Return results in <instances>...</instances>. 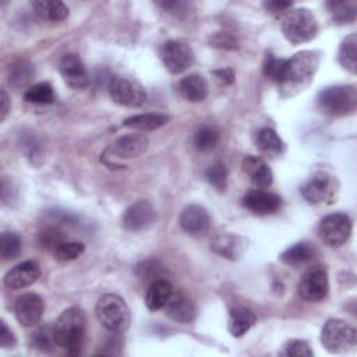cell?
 <instances>
[{
    "instance_id": "obj_37",
    "label": "cell",
    "mask_w": 357,
    "mask_h": 357,
    "mask_svg": "<svg viewBox=\"0 0 357 357\" xmlns=\"http://www.w3.org/2000/svg\"><path fill=\"white\" fill-rule=\"evenodd\" d=\"M205 177L208 180V183L216 188L218 191H225L226 185H227V169L222 162H216L213 165H211L206 172H205Z\"/></svg>"
},
{
    "instance_id": "obj_31",
    "label": "cell",
    "mask_w": 357,
    "mask_h": 357,
    "mask_svg": "<svg viewBox=\"0 0 357 357\" xmlns=\"http://www.w3.org/2000/svg\"><path fill=\"white\" fill-rule=\"evenodd\" d=\"M24 99L28 103L49 105L54 102V91L49 82H38L25 91Z\"/></svg>"
},
{
    "instance_id": "obj_41",
    "label": "cell",
    "mask_w": 357,
    "mask_h": 357,
    "mask_svg": "<svg viewBox=\"0 0 357 357\" xmlns=\"http://www.w3.org/2000/svg\"><path fill=\"white\" fill-rule=\"evenodd\" d=\"M211 46L233 50V49L238 47V42L233 35H230L227 32H216L211 36Z\"/></svg>"
},
{
    "instance_id": "obj_33",
    "label": "cell",
    "mask_w": 357,
    "mask_h": 357,
    "mask_svg": "<svg viewBox=\"0 0 357 357\" xmlns=\"http://www.w3.org/2000/svg\"><path fill=\"white\" fill-rule=\"evenodd\" d=\"M21 252V237L14 231H3L0 243V255L3 261L14 259Z\"/></svg>"
},
{
    "instance_id": "obj_42",
    "label": "cell",
    "mask_w": 357,
    "mask_h": 357,
    "mask_svg": "<svg viewBox=\"0 0 357 357\" xmlns=\"http://www.w3.org/2000/svg\"><path fill=\"white\" fill-rule=\"evenodd\" d=\"M21 146L24 148V151L26 153V158H29L32 162H35V159L39 158L40 153H42V145L35 137H29L28 139L22 141Z\"/></svg>"
},
{
    "instance_id": "obj_34",
    "label": "cell",
    "mask_w": 357,
    "mask_h": 357,
    "mask_svg": "<svg viewBox=\"0 0 357 357\" xmlns=\"http://www.w3.org/2000/svg\"><path fill=\"white\" fill-rule=\"evenodd\" d=\"M218 141H219V132L216 128L211 126H204L198 128L194 134V145L198 151H202V152L213 149Z\"/></svg>"
},
{
    "instance_id": "obj_23",
    "label": "cell",
    "mask_w": 357,
    "mask_h": 357,
    "mask_svg": "<svg viewBox=\"0 0 357 357\" xmlns=\"http://www.w3.org/2000/svg\"><path fill=\"white\" fill-rule=\"evenodd\" d=\"M178 91L184 99L192 103L202 102L208 95V84L201 74H190L178 82Z\"/></svg>"
},
{
    "instance_id": "obj_35",
    "label": "cell",
    "mask_w": 357,
    "mask_h": 357,
    "mask_svg": "<svg viewBox=\"0 0 357 357\" xmlns=\"http://www.w3.org/2000/svg\"><path fill=\"white\" fill-rule=\"evenodd\" d=\"M84 251H85L84 243L63 241L53 250V255L60 262H68V261H74L78 257H81L84 254Z\"/></svg>"
},
{
    "instance_id": "obj_32",
    "label": "cell",
    "mask_w": 357,
    "mask_h": 357,
    "mask_svg": "<svg viewBox=\"0 0 357 357\" xmlns=\"http://www.w3.org/2000/svg\"><path fill=\"white\" fill-rule=\"evenodd\" d=\"M31 344L33 349L39 350V351H52L54 349V346H57L56 339H54V331L53 326L50 325H45L38 328L32 336H31Z\"/></svg>"
},
{
    "instance_id": "obj_10",
    "label": "cell",
    "mask_w": 357,
    "mask_h": 357,
    "mask_svg": "<svg viewBox=\"0 0 357 357\" xmlns=\"http://www.w3.org/2000/svg\"><path fill=\"white\" fill-rule=\"evenodd\" d=\"M297 290L300 297L307 301L324 300L329 291V278L326 269L321 265L308 268L303 273Z\"/></svg>"
},
{
    "instance_id": "obj_43",
    "label": "cell",
    "mask_w": 357,
    "mask_h": 357,
    "mask_svg": "<svg viewBox=\"0 0 357 357\" xmlns=\"http://www.w3.org/2000/svg\"><path fill=\"white\" fill-rule=\"evenodd\" d=\"M17 344V339L13 333V331L7 326L4 321L0 322V346L3 349H13Z\"/></svg>"
},
{
    "instance_id": "obj_36",
    "label": "cell",
    "mask_w": 357,
    "mask_h": 357,
    "mask_svg": "<svg viewBox=\"0 0 357 357\" xmlns=\"http://www.w3.org/2000/svg\"><path fill=\"white\" fill-rule=\"evenodd\" d=\"M33 75H35L33 67L26 61H20L10 68L8 82H10V85L20 88V86L26 85Z\"/></svg>"
},
{
    "instance_id": "obj_5",
    "label": "cell",
    "mask_w": 357,
    "mask_h": 357,
    "mask_svg": "<svg viewBox=\"0 0 357 357\" xmlns=\"http://www.w3.org/2000/svg\"><path fill=\"white\" fill-rule=\"evenodd\" d=\"M280 28L284 38L293 45L310 42L318 33L317 18L308 8H293L287 11L282 18Z\"/></svg>"
},
{
    "instance_id": "obj_28",
    "label": "cell",
    "mask_w": 357,
    "mask_h": 357,
    "mask_svg": "<svg viewBox=\"0 0 357 357\" xmlns=\"http://www.w3.org/2000/svg\"><path fill=\"white\" fill-rule=\"evenodd\" d=\"M337 60L343 68L351 74L357 73V35L350 33L346 36L339 47Z\"/></svg>"
},
{
    "instance_id": "obj_27",
    "label": "cell",
    "mask_w": 357,
    "mask_h": 357,
    "mask_svg": "<svg viewBox=\"0 0 357 357\" xmlns=\"http://www.w3.org/2000/svg\"><path fill=\"white\" fill-rule=\"evenodd\" d=\"M167 121H169V116L166 114L145 113V114H137L126 119L123 121V126L137 131H152L165 126Z\"/></svg>"
},
{
    "instance_id": "obj_6",
    "label": "cell",
    "mask_w": 357,
    "mask_h": 357,
    "mask_svg": "<svg viewBox=\"0 0 357 357\" xmlns=\"http://www.w3.org/2000/svg\"><path fill=\"white\" fill-rule=\"evenodd\" d=\"M322 346L333 354H344L351 351L357 343L356 329L343 319H329L321 331Z\"/></svg>"
},
{
    "instance_id": "obj_16",
    "label": "cell",
    "mask_w": 357,
    "mask_h": 357,
    "mask_svg": "<svg viewBox=\"0 0 357 357\" xmlns=\"http://www.w3.org/2000/svg\"><path fill=\"white\" fill-rule=\"evenodd\" d=\"M148 148V138L141 132H131L119 137L110 146L109 152L114 158L120 159H131L137 158L145 152Z\"/></svg>"
},
{
    "instance_id": "obj_19",
    "label": "cell",
    "mask_w": 357,
    "mask_h": 357,
    "mask_svg": "<svg viewBox=\"0 0 357 357\" xmlns=\"http://www.w3.org/2000/svg\"><path fill=\"white\" fill-rule=\"evenodd\" d=\"M211 248L218 255L234 261V259H238L245 252L247 243L238 234L220 233L213 238V241L211 244Z\"/></svg>"
},
{
    "instance_id": "obj_47",
    "label": "cell",
    "mask_w": 357,
    "mask_h": 357,
    "mask_svg": "<svg viewBox=\"0 0 357 357\" xmlns=\"http://www.w3.org/2000/svg\"><path fill=\"white\" fill-rule=\"evenodd\" d=\"M8 109H10V99H8L7 92L3 89V91H1V116H0V121H4V120H6L7 113H8Z\"/></svg>"
},
{
    "instance_id": "obj_9",
    "label": "cell",
    "mask_w": 357,
    "mask_h": 357,
    "mask_svg": "<svg viewBox=\"0 0 357 357\" xmlns=\"http://www.w3.org/2000/svg\"><path fill=\"white\" fill-rule=\"evenodd\" d=\"M321 240L331 247L343 245L351 234V219L343 212L326 215L318 226Z\"/></svg>"
},
{
    "instance_id": "obj_46",
    "label": "cell",
    "mask_w": 357,
    "mask_h": 357,
    "mask_svg": "<svg viewBox=\"0 0 357 357\" xmlns=\"http://www.w3.org/2000/svg\"><path fill=\"white\" fill-rule=\"evenodd\" d=\"M271 13H280L291 7V1H265L264 4Z\"/></svg>"
},
{
    "instance_id": "obj_44",
    "label": "cell",
    "mask_w": 357,
    "mask_h": 357,
    "mask_svg": "<svg viewBox=\"0 0 357 357\" xmlns=\"http://www.w3.org/2000/svg\"><path fill=\"white\" fill-rule=\"evenodd\" d=\"M158 6H160L163 10L177 17H183L184 14L188 13V4L183 1H163V3H158Z\"/></svg>"
},
{
    "instance_id": "obj_15",
    "label": "cell",
    "mask_w": 357,
    "mask_h": 357,
    "mask_svg": "<svg viewBox=\"0 0 357 357\" xmlns=\"http://www.w3.org/2000/svg\"><path fill=\"white\" fill-rule=\"evenodd\" d=\"M59 71L64 82L73 89H84L89 84L86 68L77 54H66L59 63Z\"/></svg>"
},
{
    "instance_id": "obj_39",
    "label": "cell",
    "mask_w": 357,
    "mask_h": 357,
    "mask_svg": "<svg viewBox=\"0 0 357 357\" xmlns=\"http://www.w3.org/2000/svg\"><path fill=\"white\" fill-rule=\"evenodd\" d=\"M39 244L46 250H54L60 243L66 241L64 234L56 227H46L38 236Z\"/></svg>"
},
{
    "instance_id": "obj_40",
    "label": "cell",
    "mask_w": 357,
    "mask_h": 357,
    "mask_svg": "<svg viewBox=\"0 0 357 357\" xmlns=\"http://www.w3.org/2000/svg\"><path fill=\"white\" fill-rule=\"evenodd\" d=\"M283 354L286 356H296V357H310L314 354L311 347L305 340L300 339H291L284 343L283 346Z\"/></svg>"
},
{
    "instance_id": "obj_13",
    "label": "cell",
    "mask_w": 357,
    "mask_h": 357,
    "mask_svg": "<svg viewBox=\"0 0 357 357\" xmlns=\"http://www.w3.org/2000/svg\"><path fill=\"white\" fill-rule=\"evenodd\" d=\"M14 314L20 325L24 328H32L42 319L43 300L35 293H25L17 298Z\"/></svg>"
},
{
    "instance_id": "obj_25",
    "label": "cell",
    "mask_w": 357,
    "mask_h": 357,
    "mask_svg": "<svg viewBox=\"0 0 357 357\" xmlns=\"http://www.w3.org/2000/svg\"><path fill=\"white\" fill-rule=\"evenodd\" d=\"M31 6L35 14L46 21L60 22L68 17V7L59 0H35Z\"/></svg>"
},
{
    "instance_id": "obj_30",
    "label": "cell",
    "mask_w": 357,
    "mask_h": 357,
    "mask_svg": "<svg viewBox=\"0 0 357 357\" xmlns=\"http://www.w3.org/2000/svg\"><path fill=\"white\" fill-rule=\"evenodd\" d=\"M257 145L258 148L269 155H279L284 151V142L278 135V132L272 128H261L257 134Z\"/></svg>"
},
{
    "instance_id": "obj_26",
    "label": "cell",
    "mask_w": 357,
    "mask_h": 357,
    "mask_svg": "<svg viewBox=\"0 0 357 357\" xmlns=\"http://www.w3.org/2000/svg\"><path fill=\"white\" fill-rule=\"evenodd\" d=\"M315 254H317V250L312 244L301 241V243H296V244L287 247L279 255V258L286 265L297 266V265H303V264H307V262L312 261Z\"/></svg>"
},
{
    "instance_id": "obj_17",
    "label": "cell",
    "mask_w": 357,
    "mask_h": 357,
    "mask_svg": "<svg viewBox=\"0 0 357 357\" xmlns=\"http://www.w3.org/2000/svg\"><path fill=\"white\" fill-rule=\"evenodd\" d=\"M243 205L255 215H272L282 206V198L273 192L252 190L243 198Z\"/></svg>"
},
{
    "instance_id": "obj_29",
    "label": "cell",
    "mask_w": 357,
    "mask_h": 357,
    "mask_svg": "<svg viewBox=\"0 0 357 357\" xmlns=\"http://www.w3.org/2000/svg\"><path fill=\"white\" fill-rule=\"evenodd\" d=\"M328 10L336 24H349L356 20L357 3L353 0L328 1Z\"/></svg>"
},
{
    "instance_id": "obj_2",
    "label": "cell",
    "mask_w": 357,
    "mask_h": 357,
    "mask_svg": "<svg viewBox=\"0 0 357 357\" xmlns=\"http://www.w3.org/2000/svg\"><path fill=\"white\" fill-rule=\"evenodd\" d=\"M54 339L59 347L68 354H79L86 335V318L81 308L64 310L53 325Z\"/></svg>"
},
{
    "instance_id": "obj_11",
    "label": "cell",
    "mask_w": 357,
    "mask_h": 357,
    "mask_svg": "<svg viewBox=\"0 0 357 357\" xmlns=\"http://www.w3.org/2000/svg\"><path fill=\"white\" fill-rule=\"evenodd\" d=\"M159 54L163 66L172 74H180L194 63L192 49L181 40L172 39L165 42L159 50Z\"/></svg>"
},
{
    "instance_id": "obj_22",
    "label": "cell",
    "mask_w": 357,
    "mask_h": 357,
    "mask_svg": "<svg viewBox=\"0 0 357 357\" xmlns=\"http://www.w3.org/2000/svg\"><path fill=\"white\" fill-rule=\"evenodd\" d=\"M174 291L172 283L167 279H156L151 282L145 293V304L151 311H158L165 308L166 303L169 301L172 293Z\"/></svg>"
},
{
    "instance_id": "obj_20",
    "label": "cell",
    "mask_w": 357,
    "mask_h": 357,
    "mask_svg": "<svg viewBox=\"0 0 357 357\" xmlns=\"http://www.w3.org/2000/svg\"><path fill=\"white\" fill-rule=\"evenodd\" d=\"M166 315L176 322L187 324L195 317V305L184 291H173L165 305Z\"/></svg>"
},
{
    "instance_id": "obj_38",
    "label": "cell",
    "mask_w": 357,
    "mask_h": 357,
    "mask_svg": "<svg viewBox=\"0 0 357 357\" xmlns=\"http://www.w3.org/2000/svg\"><path fill=\"white\" fill-rule=\"evenodd\" d=\"M286 64V59H280V57H275L273 54L268 53L265 60H264V74L266 78H269L271 81L279 84L282 74H283V68Z\"/></svg>"
},
{
    "instance_id": "obj_21",
    "label": "cell",
    "mask_w": 357,
    "mask_h": 357,
    "mask_svg": "<svg viewBox=\"0 0 357 357\" xmlns=\"http://www.w3.org/2000/svg\"><path fill=\"white\" fill-rule=\"evenodd\" d=\"M243 172L258 188H268L273 181V174L268 163L259 156L247 155L241 162Z\"/></svg>"
},
{
    "instance_id": "obj_45",
    "label": "cell",
    "mask_w": 357,
    "mask_h": 357,
    "mask_svg": "<svg viewBox=\"0 0 357 357\" xmlns=\"http://www.w3.org/2000/svg\"><path fill=\"white\" fill-rule=\"evenodd\" d=\"M213 74L216 75V78L219 81H222L223 84H231L234 81V71L230 67H225L220 70H215Z\"/></svg>"
},
{
    "instance_id": "obj_14",
    "label": "cell",
    "mask_w": 357,
    "mask_h": 357,
    "mask_svg": "<svg viewBox=\"0 0 357 357\" xmlns=\"http://www.w3.org/2000/svg\"><path fill=\"white\" fill-rule=\"evenodd\" d=\"M178 223L183 231H185L187 234L192 237H201L209 230L211 218L204 206L191 204L181 211Z\"/></svg>"
},
{
    "instance_id": "obj_8",
    "label": "cell",
    "mask_w": 357,
    "mask_h": 357,
    "mask_svg": "<svg viewBox=\"0 0 357 357\" xmlns=\"http://www.w3.org/2000/svg\"><path fill=\"white\" fill-rule=\"evenodd\" d=\"M109 95L120 106L138 107L146 100L145 88L128 77H113L109 82Z\"/></svg>"
},
{
    "instance_id": "obj_4",
    "label": "cell",
    "mask_w": 357,
    "mask_h": 357,
    "mask_svg": "<svg viewBox=\"0 0 357 357\" xmlns=\"http://www.w3.org/2000/svg\"><path fill=\"white\" fill-rule=\"evenodd\" d=\"M317 106L328 116L350 114L357 107V89L354 85L326 86L318 93Z\"/></svg>"
},
{
    "instance_id": "obj_3",
    "label": "cell",
    "mask_w": 357,
    "mask_h": 357,
    "mask_svg": "<svg viewBox=\"0 0 357 357\" xmlns=\"http://www.w3.org/2000/svg\"><path fill=\"white\" fill-rule=\"evenodd\" d=\"M95 314L102 326L110 333L126 332L131 322L130 308L117 294L102 296L96 303Z\"/></svg>"
},
{
    "instance_id": "obj_1",
    "label": "cell",
    "mask_w": 357,
    "mask_h": 357,
    "mask_svg": "<svg viewBox=\"0 0 357 357\" xmlns=\"http://www.w3.org/2000/svg\"><path fill=\"white\" fill-rule=\"evenodd\" d=\"M319 66V53L303 50L293 57L286 59L279 89L283 98H291L303 92L312 82Z\"/></svg>"
},
{
    "instance_id": "obj_12",
    "label": "cell",
    "mask_w": 357,
    "mask_h": 357,
    "mask_svg": "<svg viewBox=\"0 0 357 357\" xmlns=\"http://www.w3.org/2000/svg\"><path fill=\"white\" fill-rule=\"evenodd\" d=\"M156 220V211L149 201L139 199L131 204L121 216V225L128 231H142L149 229Z\"/></svg>"
},
{
    "instance_id": "obj_24",
    "label": "cell",
    "mask_w": 357,
    "mask_h": 357,
    "mask_svg": "<svg viewBox=\"0 0 357 357\" xmlns=\"http://www.w3.org/2000/svg\"><path fill=\"white\" fill-rule=\"evenodd\" d=\"M255 324V314L245 307H234L229 312L227 329L231 336L240 337L245 335Z\"/></svg>"
},
{
    "instance_id": "obj_7",
    "label": "cell",
    "mask_w": 357,
    "mask_h": 357,
    "mask_svg": "<svg viewBox=\"0 0 357 357\" xmlns=\"http://www.w3.org/2000/svg\"><path fill=\"white\" fill-rule=\"evenodd\" d=\"M337 188L339 184L336 177H333L328 172L318 170L312 173L310 178L303 184L300 192L308 204L317 205L324 202H332L337 192Z\"/></svg>"
},
{
    "instance_id": "obj_18",
    "label": "cell",
    "mask_w": 357,
    "mask_h": 357,
    "mask_svg": "<svg viewBox=\"0 0 357 357\" xmlns=\"http://www.w3.org/2000/svg\"><path fill=\"white\" fill-rule=\"evenodd\" d=\"M40 275V268L35 261H25L11 268L4 275V284L8 289H24L33 284Z\"/></svg>"
}]
</instances>
